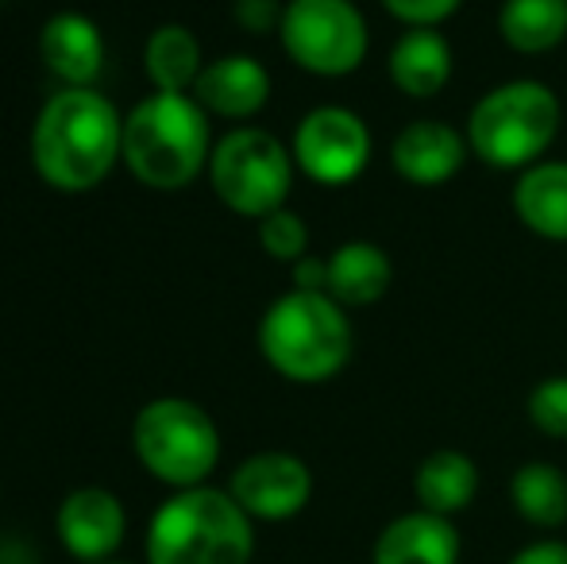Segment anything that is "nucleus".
<instances>
[{
    "mask_svg": "<svg viewBox=\"0 0 567 564\" xmlns=\"http://www.w3.org/2000/svg\"><path fill=\"white\" fill-rule=\"evenodd\" d=\"M31 158L51 189L85 194L124 158V116L97 90H59L35 116Z\"/></svg>",
    "mask_w": 567,
    "mask_h": 564,
    "instance_id": "nucleus-1",
    "label": "nucleus"
},
{
    "mask_svg": "<svg viewBox=\"0 0 567 564\" xmlns=\"http://www.w3.org/2000/svg\"><path fill=\"white\" fill-rule=\"evenodd\" d=\"M259 352L290 383H329L351 360L348 309L324 290H286L262 314Z\"/></svg>",
    "mask_w": 567,
    "mask_h": 564,
    "instance_id": "nucleus-2",
    "label": "nucleus"
},
{
    "mask_svg": "<svg viewBox=\"0 0 567 564\" xmlns=\"http://www.w3.org/2000/svg\"><path fill=\"white\" fill-rule=\"evenodd\" d=\"M209 158V113L189 93H151L124 116V163L143 186L186 189Z\"/></svg>",
    "mask_w": 567,
    "mask_h": 564,
    "instance_id": "nucleus-3",
    "label": "nucleus"
},
{
    "mask_svg": "<svg viewBox=\"0 0 567 564\" xmlns=\"http://www.w3.org/2000/svg\"><path fill=\"white\" fill-rule=\"evenodd\" d=\"M251 522L228 491H174L147 526V564H251Z\"/></svg>",
    "mask_w": 567,
    "mask_h": 564,
    "instance_id": "nucleus-4",
    "label": "nucleus"
},
{
    "mask_svg": "<svg viewBox=\"0 0 567 564\" xmlns=\"http://www.w3.org/2000/svg\"><path fill=\"white\" fill-rule=\"evenodd\" d=\"M560 98L537 78H514L475 101L467 116L471 155L494 171H529L560 136Z\"/></svg>",
    "mask_w": 567,
    "mask_h": 564,
    "instance_id": "nucleus-5",
    "label": "nucleus"
},
{
    "mask_svg": "<svg viewBox=\"0 0 567 564\" xmlns=\"http://www.w3.org/2000/svg\"><path fill=\"white\" fill-rule=\"evenodd\" d=\"M132 449L155 480L171 488H202L220 460V429L189 399H155L135 414Z\"/></svg>",
    "mask_w": 567,
    "mask_h": 564,
    "instance_id": "nucleus-6",
    "label": "nucleus"
},
{
    "mask_svg": "<svg viewBox=\"0 0 567 564\" xmlns=\"http://www.w3.org/2000/svg\"><path fill=\"white\" fill-rule=\"evenodd\" d=\"M293 151L267 129H236L213 143L209 182L231 213L262 221L286 205L293 189Z\"/></svg>",
    "mask_w": 567,
    "mask_h": 564,
    "instance_id": "nucleus-7",
    "label": "nucleus"
},
{
    "mask_svg": "<svg viewBox=\"0 0 567 564\" xmlns=\"http://www.w3.org/2000/svg\"><path fill=\"white\" fill-rule=\"evenodd\" d=\"M278 39L293 66L317 78L355 74L371 47V31L355 0H286Z\"/></svg>",
    "mask_w": 567,
    "mask_h": 564,
    "instance_id": "nucleus-8",
    "label": "nucleus"
},
{
    "mask_svg": "<svg viewBox=\"0 0 567 564\" xmlns=\"http://www.w3.org/2000/svg\"><path fill=\"white\" fill-rule=\"evenodd\" d=\"M293 163L317 186H351L371 166V129L355 109L317 105L293 132Z\"/></svg>",
    "mask_w": 567,
    "mask_h": 564,
    "instance_id": "nucleus-9",
    "label": "nucleus"
},
{
    "mask_svg": "<svg viewBox=\"0 0 567 564\" xmlns=\"http://www.w3.org/2000/svg\"><path fill=\"white\" fill-rule=\"evenodd\" d=\"M228 495L259 522H286L313 499V472L293 452H255L231 472Z\"/></svg>",
    "mask_w": 567,
    "mask_h": 564,
    "instance_id": "nucleus-10",
    "label": "nucleus"
},
{
    "mask_svg": "<svg viewBox=\"0 0 567 564\" xmlns=\"http://www.w3.org/2000/svg\"><path fill=\"white\" fill-rule=\"evenodd\" d=\"M471 155L467 132L449 121H413L390 143V166L402 182L417 189L449 186Z\"/></svg>",
    "mask_w": 567,
    "mask_h": 564,
    "instance_id": "nucleus-11",
    "label": "nucleus"
},
{
    "mask_svg": "<svg viewBox=\"0 0 567 564\" xmlns=\"http://www.w3.org/2000/svg\"><path fill=\"white\" fill-rule=\"evenodd\" d=\"M54 530H59V542L66 545L70 557L105 564L124 542V503L105 488H78L62 499L59 514H54Z\"/></svg>",
    "mask_w": 567,
    "mask_h": 564,
    "instance_id": "nucleus-12",
    "label": "nucleus"
},
{
    "mask_svg": "<svg viewBox=\"0 0 567 564\" xmlns=\"http://www.w3.org/2000/svg\"><path fill=\"white\" fill-rule=\"evenodd\" d=\"M39 54L54 78L66 82V90H90L105 66V35L82 12H59L39 31Z\"/></svg>",
    "mask_w": 567,
    "mask_h": 564,
    "instance_id": "nucleus-13",
    "label": "nucleus"
},
{
    "mask_svg": "<svg viewBox=\"0 0 567 564\" xmlns=\"http://www.w3.org/2000/svg\"><path fill=\"white\" fill-rule=\"evenodd\" d=\"M194 98L205 113L225 116V121H247V116L262 113V105L270 101V70L251 54H225L202 70Z\"/></svg>",
    "mask_w": 567,
    "mask_h": 564,
    "instance_id": "nucleus-14",
    "label": "nucleus"
},
{
    "mask_svg": "<svg viewBox=\"0 0 567 564\" xmlns=\"http://www.w3.org/2000/svg\"><path fill=\"white\" fill-rule=\"evenodd\" d=\"M452 43L436 28H405L386 59V74L394 90L413 101L441 98L452 82Z\"/></svg>",
    "mask_w": 567,
    "mask_h": 564,
    "instance_id": "nucleus-15",
    "label": "nucleus"
},
{
    "mask_svg": "<svg viewBox=\"0 0 567 564\" xmlns=\"http://www.w3.org/2000/svg\"><path fill=\"white\" fill-rule=\"evenodd\" d=\"M374 564H460V530L433 511L398 514L379 534Z\"/></svg>",
    "mask_w": 567,
    "mask_h": 564,
    "instance_id": "nucleus-16",
    "label": "nucleus"
},
{
    "mask_svg": "<svg viewBox=\"0 0 567 564\" xmlns=\"http://www.w3.org/2000/svg\"><path fill=\"white\" fill-rule=\"evenodd\" d=\"M514 213L533 236L567 244V163L540 158L514 182Z\"/></svg>",
    "mask_w": 567,
    "mask_h": 564,
    "instance_id": "nucleus-17",
    "label": "nucleus"
},
{
    "mask_svg": "<svg viewBox=\"0 0 567 564\" xmlns=\"http://www.w3.org/2000/svg\"><path fill=\"white\" fill-rule=\"evenodd\" d=\"M394 283V264L374 240H348L329 256V294L343 309H367Z\"/></svg>",
    "mask_w": 567,
    "mask_h": 564,
    "instance_id": "nucleus-18",
    "label": "nucleus"
},
{
    "mask_svg": "<svg viewBox=\"0 0 567 564\" xmlns=\"http://www.w3.org/2000/svg\"><path fill=\"white\" fill-rule=\"evenodd\" d=\"M413 495H417L421 511L444 514V519L467 511L478 495L475 460L460 449L429 452V457L417 464V475H413Z\"/></svg>",
    "mask_w": 567,
    "mask_h": 564,
    "instance_id": "nucleus-19",
    "label": "nucleus"
},
{
    "mask_svg": "<svg viewBox=\"0 0 567 564\" xmlns=\"http://www.w3.org/2000/svg\"><path fill=\"white\" fill-rule=\"evenodd\" d=\"M143 70L158 93H189L205 70L202 43L182 23H163L151 31L147 47H143Z\"/></svg>",
    "mask_w": 567,
    "mask_h": 564,
    "instance_id": "nucleus-20",
    "label": "nucleus"
},
{
    "mask_svg": "<svg viewBox=\"0 0 567 564\" xmlns=\"http://www.w3.org/2000/svg\"><path fill=\"white\" fill-rule=\"evenodd\" d=\"M498 35L517 54H548L567 39V0H502Z\"/></svg>",
    "mask_w": 567,
    "mask_h": 564,
    "instance_id": "nucleus-21",
    "label": "nucleus"
},
{
    "mask_svg": "<svg viewBox=\"0 0 567 564\" xmlns=\"http://www.w3.org/2000/svg\"><path fill=\"white\" fill-rule=\"evenodd\" d=\"M509 499L514 511L537 530H556L567 522V475L548 460H529L517 468L509 480Z\"/></svg>",
    "mask_w": 567,
    "mask_h": 564,
    "instance_id": "nucleus-22",
    "label": "nucleus"
},
{
    "mask_svg": "<svg viewBox=\"0 0 567 564\" xmlns=\"http://www.w3.org/2000/svg\"><path fill=\"white\" fill-rule=\"evenodd\" d=\"M259 244L270 259L282 264H298L301 256H309V225L293 209H275L259 221Z\"/></svg>",
    "mask_w": 567,
    "mask_h": 564,
    "instance_id": "nucleus-23",
    "label": "nucleus"
},
{
    "mask_svg": "<svg viewBox=\"0 0 567 564\" xmlns=\"http://www.w3.org/2000/svg\"><path fill=\"white\" fill-rule=\"evenodd\" d=\"M529 422L553 441H567V376H548L529 391Z\"/></svg>",
    "mask_w": 567,
    "mask_h": 564,
    "instance_id": "nucleus-24",
    "label": "nucleus"
},
{
    "mask_svg": "<svg viewBox=\"0 0 567 564\" xmlns=\"http://www.w3.org/2000/svg\"><path fill=\"white\" fill-rule=\"evenodd\" d=\"M460 4L463 0H382V8H386L394 20H402L405 28H436V23L455 16Z\"/></svg>",
    "mask_w": 567,
    "mask_h": 564,
    "instance_id": "nucleus-25",
    "label": "nucleus"
},
{
    "mask_svg": "<svg viewBox=\"0 0 567 564\" xmlns=\"http://www.w3.org/2000/svg\"><path fill=\"white\" fill-rule=\"evenodd\" d=\"M231 12H236V20L244 31H251V35H267V31H278L286 4H278V0H236Z\"/></svg>",
    "mask_w": 567,
    "mask_h": 564,
    "instance_id": "nucleus-26",
    "label": "nucleus"
},
{
    "mask_svg": "<svg viewBox=\"0 0 567 564\" xmlns=\"http://www.w3.org/2000/svg\"><path fill=\"white\" fill-rule=\"evenodd\" d=\"M293 290H324L329 294V259L301 256L293 264Z\"/></svg>",
    "mask_w": 567,
    "mask_h": 564,
    "instance_id": "nucleus-27",
    "label": "nucleus"
},
{
    "mask_svg": "<svg viewBox=\"0 0 567 564\" xmlns=\"http://www.w3.org/2000/svg\"><path fill=\"white\" fill-rule=\"evenodd\" d=\"M509 564H567V545L564 542H533V545H525Z\"/></svg>",
    "mask_w": 567,
    "mask_h": 564,
    "instance_id": "nucleus-28",
    "label": "nucleus"
},
{
    "mask_svg": "<svg viewBox=\"0 0 567 564\" xmlns=\"http://www.w3.org/2000/svg\"><path fill=\"white\" fill-rule=\"evenodd\" d=\"M105 564H116V561H105Z\"/></svg>",
    "mask_w": 567,
    "mask_h": 564,
    "instance_id": "nucleus-29",
    "label": "nucleus"
}]
</instances>
